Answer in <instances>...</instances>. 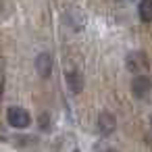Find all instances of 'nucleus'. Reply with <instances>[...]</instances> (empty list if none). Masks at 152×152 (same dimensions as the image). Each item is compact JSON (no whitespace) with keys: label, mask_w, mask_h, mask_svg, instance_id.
Returning a JSON list of instances; mask_svg holds the SVG:
<instances>
[{"label":"nucleus","mask_w":152,"mask_h":152,"mask_svg":"<svg viewBox=\"0 0 152 152\" xmlns=\"http://www.w3.org/2000/svg\"><path fill=\"white\" fill-rule=\"evenodd\" d=\"M7 121H9V125L15 127V129H25V127H29L31 117H29V113H27L25 108H21V106H9V110H7Z\"/></svg>","instance_id":"obj_1"},{"label":"nucleus","mask_w":152,"mask_h":152,"mask_svg":"<svg viewBox=\"0 0 152 152\" xmlns=\"http://www.w3.org/2000/svg\"><path fill=\"white\" fill-rule=\"evenodd\" d=\"M146 65H148V56L142 50H133V52H129L125 56V67L129 71H142Z\"/></svg>","instance_id":"obj_2"},{"label":"nucleus","mask_w":152,"mask_h":152,"mask_svg":"<svg viewBox=\"0 0 152 152\" xmlns=\"http://www.w3.org/2000/svg\"><path fill=\"white\" fill-rule=\"evenodd\" d=\"M150 90H152V81H150V77H146V75H137V77H133V81H131V92H133L135 98H144Z\"/></svg>","instance_id":"obj_3"},{"label":"nucleus","mask_w":152,"mask_h":152,"mask_svg":"<svg viewBox=\"0 0 152 152\" xmlns=\"http://www.w3.org/2000/svg\"><path fill=\"white\" fill-rule=\"evenodd\" d=\"M36 71H38L40 77H44V79H48V77L52 75V56H50L48 52L38 54V58H36Z\"/></svg>","instance_id":"obj_4"},{"label":"nucleus","mask_w":152,"mask_h":152,"mask_svg":"<svg viewBox=\"0 0 152 152\" xmlns=\"http://www.w3.org/2000/svg\"><path fill=\"white\" fill-rule=\"evenodd\" d=\"M115 129H117L115 117H113L110 113H102V115L98 117V131H100L102 135H110Z\"/></svg>","instance_id":"obj_5"},{"label":"nucleus","mask_w":152,"mask_h":152,"mask_svg":"<svg viewBox=\"0 0 152 152\" xmlns=\"http://www.w3.org/2000/svg\"><path fill=\"white\" fill-rule=\"evenodd\" d=\"M65 79H67V86L73 94H79L83 90V77L77 71H65Z\"/></svg>","instance_id":"obj_6"},{"label":"nucleus","mask_w":152,"mask_h":152,"mask_svg":"<svg viewBox=\"0 0 152 152\" xmlns=\"http://www.w3.org/2000/svg\"><path fill=\"white\" fill-rule=\"evenodd\" d=\"M137 13H140V19H142V21L150 23V21H152V0H140Z\"/></svg>","instance_id":"obj_7"},{"label":"nucleus","mask_w":152,"mask_h":152,"mask_svg":"<svg viewBox=\"0 0 152 152\" xmlns=\"http://www.w3.org/2000/svg\"><path fill=\"white\" fill-rule=\"evenodd\" d=\"M40 127H42L44 131H48V129L52 127V119H50L48 113H42V115H40Z\"/></svg>","instance_id":"obj_8"},{"label":"nucleus","mask_w":152,"mask_h":152,"mask_svg":"<svg viewBox=\"0 0 152 152\" xmlns=\"http://www.w3.org/2000/svg\"><path fill=\"white\" fill-rule=\"evenodd\" d=\"M117 2H123V4H127V2H133V0H117Z\"/></svg>","instance_id":"obj_9"},{"label":"nucleus","mask_w":152,"mask_h":152,"mask_svg":"<svg viewBox=\"0 0 152 152\" xmlns=\"http://www.w3.org/2000/svg\"><path fill=\"white\" fill-rule=\"evenodd\" d=\"M106 152H117V150H106Z\"/></svg>","instance_id":"obj_10"}]
</instances>
